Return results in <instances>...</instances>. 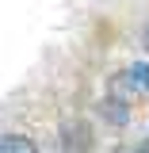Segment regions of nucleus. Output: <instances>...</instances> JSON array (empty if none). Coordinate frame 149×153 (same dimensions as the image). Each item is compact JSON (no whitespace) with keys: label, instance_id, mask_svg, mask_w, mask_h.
Returning <instances> with one entry per match:
<instances>
[{"label":"nucleus","instance_id":"nucleus-1","mask_svg":"<svg viewBox=\"0 0 149 153\" xmlns=\"http://www.w3.org/2000/svg\"><path fill=\"white\" fill-rule=\"evenodd\" d=\"M61 146L69 153H88L92 149V126L84 119H65L61 123Z\"/></svg>","mask_w":149,"mask_h":153},{"label":"nucleus","instance_id":"nucleus-2","mask_svg":"<svg viewBox=\"0 0 149 153\" xmlns=\"http://www.w3.org/2000/svg\"><path fill=\"white\" fill-rule=\"evenodd\" d=\"M107 96H111V100H119V103H130V96H138L130 73H115L111 80H107Z\"/></svg>","mask_w":149,"mask_h":153},{"label":"nucleus","instance_id":"nucleus-3","mask_svg":"<svg viewBox=\"0 0 149 153\" xmlns=\"http://www.w3.org/2000/svg\"><path fill=\"white\" fill-rule=\"evenodd\" d=\"M99 115H103L107 123H115V126H126V123H130V107L119 103V100H111V96L99 103Z\"/></svg>","mask_w":149,"mask_h":153},{"label":"nucleus","instance_id":"nucleus-4","mask_svg":"<svg viewBox=\"0 0 149 153\" xmlns=\"http://www.w3.org/2000/svg\"><path fill=\"white\" fill-rule=\"evenodd\" d=\"M0 153H38V149L27 134H8V138H0Z\"/></svg>","mask_w":149,"mask_h":153},{"label":"nucleus","instance_id":"nucleus-5","mask_svg":"<svg viewBox=\"0 0 149 153\" xmlns=\"http://www.w3.org/2000/svg\"><path fill=\"white\" fill-rule=\"evenodd\" d=\"M126 73H130V80H134V88H138V92H142V96H149V65H130Z\"/></svg>","mask_w":149,"mask_h":153},{"label":"nucleus","instance_id":"nucleus-6","mask_svg":"<svg viewBox=\"0 0 149 153\" xmlns=\"http://www.w3.org/2000/svg\"><path fill=\"white\" fill-rule=\"evenodd\" d=\"M142 46H145V50H149V23H145V27H142Z\"/></svg>","mask_w":149,"mask_h":153},{"label":"nucleus","instance_id":"nucleus-7","mask_svg":"<svg viewBox=\"0 0 149 153\" xmlns=\"http://www.w3.org/2000/svg\"><path fill=\"white\" fill-rule=\"evenodd\" d=\"M134 153H149V142H145V146H138V149H134Z\"/></svg>","mask_w":149,"mask_h":153}]
</instances>
